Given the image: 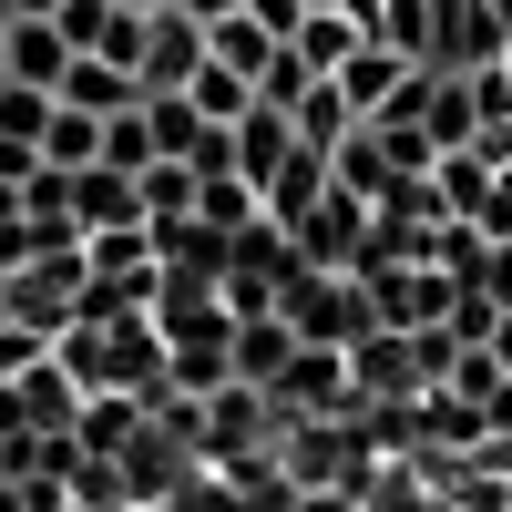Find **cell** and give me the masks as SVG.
I'll use <instances>...</instances> for the list:
<instances>
[{
	"label": "cell",
	"mask_w": 512,
	"mask_h": 512,
	"mask_svg": "<svg viewBox=\"0 0 512 512\" xmlns=\"http://www.w3.org/2000/svg\"><path fill=\"white\" fill-rule=\"evenodd\" d=\"M144 134H154V164H185L205 144V113L185 93H144Z\"/></svg>",
	"instance_id": "obj_17"
},
{
	"label": "cell",
	"mask_w": 512,
	"mask_h": 512,
	"mask_svg": "<svg viewBox=\"0 0 512 512\" xmlns=\"http://www.w3.org/2000/svg\"><path fill=\"white\" fill-rule=\"evenodd\" d=\"M308 82H318V72H308V62H297L287 41H277V62L256 72V103H267V113H297V93H308Z\"/></svg>",
	"instance_id": "obj_27"
},
{
	"label": "cell",
	"mask_w": 512,
	"mask_h": 512,
	"mask_svg": "<svg viewBox=\"0 0 512 512\" xmlns=\"http://www.w3.org/2000/svg\"><path fill=\"white\" fill-rule=\"evenodd\" d=\"M226 134H236V175L256 185V205H267V185L287 175V154H297V134H287V113H267V103H256L246 123H226Z\"/></svg>",
	"instance_id": "obj_11"
},
{
	"label": "cell",
	"mask_w": 512,
	"mask_h": 512,
	"mask_svg": "<svg viewBox=\"0 0 512 512\" xmlns=\"http://www.w3.org/2000/svg\"><path fill=\"white\" fill-rule=\"evenodd\" d=\"M359 246H369V205L338 195V185L287 226V256H297V267H318V277H359Z\"/></svg>",
	"instance_id": "obj_3"
},
{
	"label": "cell",
	"mask_w": 512,
	"mask_h": 512,
	"mask_svg": "<svg viewBox=\"0 0 512 512\" xmlns=\"http://www.w3.org/2000/svg\"><path fill=\"white\" fill-rule=\"evenodd\" d=\"M349 400H369V410L431 400V369H420V338L410 328H369L359 349H349Z\"/></svg>",
	"instance_id": "obj_4"
},
{
	"label": "cell",
	"mask_w": 512,
	"mask_h": 512,
	"mask_svg": "<svg viewBox=\"0 0 512 512\" xmlns=\"http://www.w3.org/2000/svg\"><path fill=\"white\" fill-rule=\"evenodd\" d=\"M62 216H72V236H123V226H144L134 175H113V164H82V175H62Z\"/></svg>",
	"instance_id": "obj_7"
},
{
	"label": "cell",
	"mask_w": 512,
	"mask_h": 512,
	"mask_svg": "<svg viewBox=\"0 0 512 512\" xmlns=\"http://www.w3.org/2000/svg\"><path fill=\"white\" fill-rule=\"evenodd\" d=\"M205 62H216V72H236V82H246V93H256V72H267V62H277V41H267V31H256L246 11H226V21H205Z\"/></svg>",
	"instance_id": "obj_15"
},
{
	"label": "cell",
	"mask_w": 512,
	"mask_h": 512,
	"mask_svg": "<svg viewBox=\"0 0 512 512\" xmlns=\"http://www.w3.org/2000/svg\"><path fill=\"white\" fill-rule=\"evenodd\" d=\"M164 11H185V21L205 31V21H226V11H246V0H164Z\"/></svg>",
	"instance_id": "obj_29"
},
{
	"label": "cell",
	"mask_w": 512,
	"mask_h": 512,
	"mask_svg": "<svg viewBox=\"0 0 512 512\" xmlns=\"http://www.w3.org/2000/svg\"><path fill=\"white\" fill-rule=\"evenodd\" d=\"M267 205H256V185L246 175H195V226H216V236H236V226H256Z\"/></svg>",
	"instance_id": "obj_19"
},
{
	"label": "cell",
	"mask_w": 512,
	"mask_h": 512,
	"mask_svg": "<svg viewBox=\"0 0 512 512\" xmlns=\"http://www.w3.org/2000/svg\"><path fill=\"white\" fill-rule=\"evenodd\" d=\"M134 205H144V226H175V216H195V175H185V164H144Z\"/></svg>",
	"instance_id": "obj_21"
},
{
	"label": "cell",
	"mask_w": 512,
	"mask_h": 512,
	"mask_svg": "<svg viewBox=\"0 0 512 512\" xmlns=\"http://www.w3.org/2000/svg\"><path fill=\"white\" fill-rule=\"evenodd\" d=\"M0 390H11V410H21V431H31V441H72V420H82V390L62 379V359H52V349H41L21 379H0Z\"/></svg>",
	"instance_id": "obj_8"
},
{
	"label": "cell",
	"mask_w": 512,
	"mask_h": 512,
	"mask_svg": "<svg viewBox=\"0 0 512 512\" xmlns=\"http://www.w3.org/2000/svg\"><path fill=\"white\" fill-rule=\"evenodd\" d=\"M267 410H277V431L287 420H349V349H287Z\"/></svg>",
	"instance_id": "obj_5"
},
{
	"label": "cell",
	"mask_w": 512,
	"mask_h": 512,
	"mask_svg": "<svg viewBox=\"0 0 512 512\" xmlns=\"http://www.w3.org/2000/svg\"><path fill=\"white\" fill-rule=\"evenodd\" d=\"M492 390H502V359H492V349H461V359L441 369V400H461V410H492Z\"/></svg>",
	"instance_id": "obj_24"
},
{
	"label": "cell",
	"mask_w": 512,
	"mask_h": 512,
	"mask_svg": "<svg viewBox=\"0 0 512 512\" xmlns=\"http://www.w3.org/2000/svg\"><path fill=\"white\" fill-rule=\"evenodd\" d=\"M0 82H11V52H0Z\"/></svg>",
	"instance_id": "obj_35"
},
{
	"label": "cell",
	"mask_w": 512,
	"mask_h": 512,
	"mask_svg": "<svg viewBox=\"0 0 512 512\" xmlns=\"http://www.w3.org/2000/svg\"><path fill=\"white\" fill-rule=\"evenodd\" d=\"M287 52H297V62H308L318 82H328L338 62H349V52H359V31H349V21H338V11H308V21H297V31H287Z\"/></svg>",
	"instance_id": "obj_20"
},
{
	"label": "cell",
	"mask_w": 512,
	"mask_h": 512,
	"mask_svg": "<svg viewBox=\"0 0 512 512\" xmlns=\"http://www.w3.org/2000/svg\"><path fill=\"white\" fill-rule=\"evenodd\" d=\"M11 11H21V21H52V11H62V0H11Z\"/></svg>",
	"instance_id": "obj_31"
},
{
	"label": "cell",
	"mask_w": 512,
	"mask_h": 512,
	"mask_svg": "<svg viewBox=\"0 0 512 512\" xmlns=\"http://www.w3.org/2000/svg\"><path fill=\"white\" fill-rule=\"evenodd\" d=\"M287 134L308 144V154H338V144L359 134V113L338 103V82H308V93H297V113H287Z\"/></svg>",
	"instance_id": "obj_16"
},
{
	"label": "cell",
	"mask_w": 512,
	"mask_h": 512,
	"mask_svg": "<svg viewBox=\"0 0 512 512\" xmlns=\"http://www.w3.org/2000/svg\"><path fill=\"white\" fill-rule=\"evenodd\" d=\"M185 103H195L205 123H246V113H256V93H246V82H236V72H216V62H205V72L185 82Z\"/></svg>",
	"instance_id": "obj_23"
},
{
	"label": "cell",
	"mask_w": 512,
	"mask_h": 512,
	"mask_svg": "<svg viewBox=\"0 0 512 512\" xmlns=\"http://www.w3.org/2000/svg\"><path fill=\"white\" fill-rule=\"evenodd\" d=\"M103 164H113V175H144V164H154V134H144V103L103 123Z\"/></svg>",
	"instance_id": "obj_26"
},
{
	"label": "cell",
	"mask_w": 512,
	"mask_h": 512,
	"mask_svg": "<svg viewBox=\"0 0 512 512\" xmlns=\"http://www.w3.org/2000/svg\"><path fill=\"white\" fill-rule=\"evenodd\" d=\"M195 461H205V472H256V461H277V410H267V390L226 379L216 400H195Z\"/></svg>",
	"instance_id": "obj_1"
},
{
	"label": "cell",
	"mask_w": 512,
	"mask_h": 512,
	"mask_svg": "<svg viewBox=\"0 0 512 512\" xmlns=\"http://www.w3.org/2000/svg\"><path fill=\"white\" fill-rule=\"evenodd\" d=\"M31 175H41V154L31 144H0V185H31Z\"/></svg>",
	"instance_id": "obj_28"
},
{
	"label": "cell",
	"mask_w": 512,
	"mask_h": 512,
	"mask_svg": "<svg viewBox=\"0 0 512 512\" xmlns=\"http://www.w3.org/2000/svg\"><path fill=\"white\" fill-rule=\"evenodd\" d=\"M287 318H236V338H226V369L246 379V390H277V369H287Z\"/></svg>",
	"instance_id": "obj_13"
},
{
	"label": "cell",
	"mask_w": 512,
	"mask_h": 512,
	"mask_svg": "<svg viewBox=\"0 0 512 512\" xmlns=\"http://www.w3.org/2000/svg\"><path fill=\"white\" fill-rule=\"evenodd\" d=\"M41 123H52V93H31V82H0V144H31V154H41Z\"/></svg>",
	"instance_id": "obj_25"
},
{
	"label": "cell",
	"mask_w": 512,
	"mask_h": 512,
	"mask_svg": "<svg viewBox=\"0 0 512 512\" xmlns=\"http://www.w3.org/2000/svg\"><path fill=\"white\" fill-rule=\"evenodd\" d=\"M297 11H338V0H297Z\"/></svg>",
	"instance_id": "obj_32"
},
{
	"label": "cell",
	"mask_w": 512,
	"mask_h": 512,
	"mask_svg": "<svg viewBox=\"0 0 512 512\" xmlns=\"http://www.w3.org/2000/svg\"><path fill=\"white\" fill-rule=\"evenodd\" d=\"M205 72V31L185 11H144V52H134V93H185Z\"/></svg>",
	"instance_id": "obj_6"
},
{
	"label": "cell",
	"mask_w": 512,
	"mask_h": 512,
	"mask_svg": "<svg viewBox=\"0 0 512 512\" xmlns=\"http://www.w3.org/2000/svg\"><path fill=\"white\" fill-rule=\"evenodd\" d=\"M52 103H62V113H93V123H113V113H134L144 93H134V72H113V62H93V52H72V72L52 82Z\"/></svg>",
	"instance_id": "obj_10"
},
{
	"label": "cell",
	"mask_w": 512,
	"mask_h": 512,
	"mask_svg": "<svg viewBox=\"0 0 512 512\" xmlns=\"http://www.w3.org/2000/svg\"><path fill=\"white\" fill-rule=\"evenodd\" d=\"M123 11H164V0H123Z\"/></svg>",
	"instance_id": "obj_33"
},
{
	"label": "cell",
	"mask_w": 512,
	"mask_h": 512,
	"mask_svg": "<svg viewBox=\"0 0 512 512\" xmlns=\"http://www.w3.org/2000/svg\"><path fill=\"white\" fill-rule=\"evenodd\" d=\"M492 359H502V379H512V318H502V328H492Z\"/></svg>",
	"instance_id": "obj_30"
},
{
	"label": "cell",
	"mask_w": 512,
	"mask_h": 512,
	"mask_svg": "<svg viewBox=\"0 0 512 512\" xmlns=\"http://www.w3.org/2000/svg\"><path fill=\"white\" fill-rule=\"evenodd\" d=\"M134 431H144V400L103 390V400H82V420H72V451H82V461H123V451H134Z\"/></svg>",
	"instance_id": "obj_12"
},
{
	"label": "cell",
	"mask_w": 512,
	"mask_h": 512,
	"mask_svg": "<svg viewBox=\"0 0 512 512\" xmlns=\"http://www.w3.org/2000/svg\"><path fill=\"white\" fill-rule=\"evenodd\" d=\"M113 21H123V0H62V11H52L62 52H103V41H113Z\"/></svg>",
	"instance_id": "obj_22"
},
{
	"label": "cell",
	"mask_w": 512,
	"mask_h": 512,
	"mask_svg": "<svg viewBox=\"0 0 512 512\" xmlns=\"http://www.w3.org/2000/svg\"><path fill=\"white\" fill-rule=\"evenodd\" d=\"M11 21H21V11H11V0H0V31H11Z\"/></svg>",
	"instance_id": "obj_34"
},
{
	"label": "cell",
	"mask_w": 512,
	"mask_h": 512,
	"mask_svg": "<svg viewBox=\"0 0 512 512\" xmlns=\"http://www.w3.org/2000/svg\"><path fill=\"white\" fill-rule=\"evenodd\" d=\"M41 164H52V175H82V164H103V123L52 103V123H41Z\"/></svg>",
	"instance_id": "obj_18"
},
{
	"label": "cell",
	"mask_w": 512,
	"mask_h": 512,
	"mask_svg": "<svg viewBox=\"0 0 512 512\" xmlns=\"http://www.w3.org/2000/svg\"><path fill=\"white\" fill-rule=\"evenodd\" d=\"M0 52H11V82H31V93H52V82L72 72V52H62L52 21H11V31H0Z\"/></svg>",
	"instance_id": "obj_14"
},
{
	"label": "cell",
	"mask_w": 512,
	"mask_h": 512,
	"mask_svg": "<svg viewBox=\"0 0 512 512\" xmlns=\"http://www.w3.org/2000/svg\"><path fill=\"white\" fill-rule=\"evenodd\" d=\"M277 318H287V338H297V349H359V338H369V297H359V277L287 267V287H277Z\"/></svg>",
	"instance_id": "obj_2"
},
{
	"label": "cell",
	"mask_w": 512,
	"mask_h": 512,
	"mask_svg": "<svg viewBox=\"0 0 512 512\" xmlns=\"http://www.w3.org/2000/svg\"><path fill=\"white\" fill-rule=\"evenodd\" d=\"M410 72H420V62H400L390 41H359V52L338 62L328 82H338V103H349L359 123H379V113H400V93H410Z\"/></svg>",
	"instance_id": "obj_9"
}]
</instances>
